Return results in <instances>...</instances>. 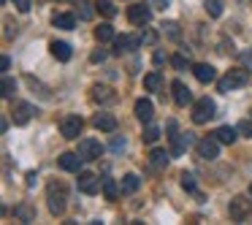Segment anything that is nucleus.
Returning a JSON list of instances; mask_svg holds the SVG:
<instances>
[{"instance_id":"1","label":"nucleus","mask_w":252,"mask_h":225,"mask_svg":"<svg viewBox=\"0 0 252 225\" xmlns=\"http://www.w3.org/2000/svg\"><path fill=\"white\" fill-rule=\"evenodd\" d=\"M46 201H49V212L52 214H63L65 212V201H68V193L63 182H52L46 187Z\"/></svg>"},{"instance_id":"2","label":"nucleus","mask_w":252,"mask_h":225,"mask_svg":"<svg viewBox=\"0 0 252 225\" xmlns=\"http://www.w3.org/2000/svg\"><path fill=\"white\" fill-rule=\"evenodd\" d=\"M168 133H171V136H168L171 138V155H182L190 144H198L192 133H179V125H176L174 120L168 122Z\"/></svg>"},{"instance_id":"3","label":"nucleus","mask_w":252,"mask_h":225,"mask_svg":"<svg viewBox=\"0 0 252 225\" xmlns=\"http://www.w3.org/2000/svg\"><path fill=\"white\" fill-rule=\"evenodd\" d=\"M247 71L244 68H233V71H228L222 79H220V93H230V90H239L247 84Z\"/></svg>"},{"instance_id":"4","label":"nucleus","mask_w":252,"mask_h":225,"mask_svg":"<svg viewBox=\"0 0 252 225\" xmlns=\"http://www.w3.org/2000/svg\"><path fill=\"white\" fill-rule=\"evenodd\" d=\"M214 111H217V106H214L212 98H201L192 103V122L195 125H203V122H209L214 117Z\"/></svg>"},{"instance_id":"5","label":"nucleus","mask_w":252,"mask_h":225,"mask_svg":"<svg viewBox=\"0 0 252 225\" xmlns=\"http://www.w3.org/2000/svg\"><path fill=\"white\" fill-rule=\"evenodd\" d=\"M228 214H230V220H233V223H244V220L252 214V201H250V198L236 195L233 201L228 203Z\"/></svg>"},{"instance_id":"6","label":"nucleus","mask_w":252,"mask_h":225,"mask_svg":"<svg viewBox=\"0 0 252 225\" xmlns=\"http://www.w3.org/2000/svg\"><path fill=\"white\" fill-rule=\"evenodd\" d=\"M195 152H198V158H203V160H214V158H220V141H217V136L198 138Z\"/></svg>"},{"instance_id":"7","label":"nucleus","mask_w":252,"mask_h":225,"mask_svg":"<svg viewBox=\"0 0 252 225\" xmlns=\"http://www.w3.org/2000/svg\"><path fill=\"white\" fill-rule=\"evenodd\" d=\"M82 128H84V122H82V117H79V114H65V117H63V122H60L63 138H79Z\"/></svg>"},{"instance_id":"8","label":"nucleus","mask_w":252,"mask_h":225,"mask_svg":"<svg viewBox=\"0 0 252 225\" xmlns=\"http://www.w3.org/2000/svg\"><path fill=\"white\" fill-rule=\"evenodd\" d=\"M76 152L82 155L84 160H98L100 152H103V147H100V141H95V138H82Z\"/></svg>"},{"instance_id":"9","label":"nucleus","mask_w":252,"mask_h":225,"mask_svg":"<svg viewBox=\"0 0 252 225\" xmlns=\"http://www.w3.org/2000/svg\"><path fill=\"white\" fill-rule=\"evenodd\" d=\"M127 19H130L133 25H147L149 19H152V6H144V3H138V6H130L127 8Z\"/></svg>"},{"instance_id":"10","label":"nucleus","mask_w":252,"mask_h":225,"mask_svg":"<svg viewBox=\"0 0 252 225\" xmlns=\"http://www.w3.org/2000/svg\"><path fill=\"white\" fill-rule=\"evenodd\" d=\"M57 163H60V168L71 171V174H79V171H82L84 158H82L79 152H63L60 158H57Z\"/></svg>"},{"instance_id":"11","label":"nucleus","mask_w":252,"mask_h":225,"mask_svg":"<svg viewBox=\"0 0 252 225\" xmlns=\"http://www.w3.org/2000/svg\"><path fill=\"white\" fill-rule=\"evenodd\" d=\"M79 190L84 193V195H95V193L100 190V182H98V176L95 174H87V171H82V174H79Z\"/></svg>"},{"instance_id":"12","label":"nucleus","mask_w":252,"mask_h":225,"mask_svg":"<svg viewBox=\"0 0 252 225\" xmlns=\"http://www.w3.org/2000/svg\"><path fill=\"white\" fill-rule=\"evenodd\" d=\"M136 117L138 120L144 122V125H149V122H152V117H155V106H152V100H147V98H138L136 100Z\"/></svg>"},{"instance_id":"13","label":"nucleus","mask_w":252,"mask_h":225,"mask_svg":"<svg viewBox=\"0 0 252 225\" xmlns=\"http://www.w3.org/2000/svg\"><path fill=\"white\" fill-rule=\"evenodd\" d=\"M33 114H35L33 103H17L14 106V122H17V125H28V122L33 120Z\"/></svg>"},{"instance_id":"14","label":"nucleus","mask_w":252,"mask_h":225,"mask_svg":"<svg viewBox=\"0 0 252 225\" xmlns=\"http://www.w3.org/2000/svg\"><path fill=\"white\" fill-rule=\"evenodd\" d=\"M171 90H174L176 106H187L192 100V93H190V87H187L185 82H174V84H171Z\"/></svg>"},{"instance_id":"15","label":"nucleus","mask_w":252,"mask_h":225,"mask_svg":"<svg viewBox=\"0 0 252 225\" xmlns=\"http://www.w3.org/2000/svg\"><path fill=\"white\" fill-rule=\"evenodd\" d=\"M192 73H195V79L201 84H209L217 79V73H214V68L209 65V63H198V65H192Z\"/></svg>"},{"instance_id":"16","label":"nucleus","mask_w":252,"mask_h":225,"mask_svg":"<svg viewBox=\"0 0 252 225\" xmlns=\"http://www.w3.org/2000/svg\"><path fill=\"white\" fill-rule=\"evenodd\" d=\"M141 44V38H133V35H122V38H114V55H122V52H133Z\"/></svg>"},{"instance_id":"17","label":"nucleus","mask_w":252,"mask_h":225,"mask_svg":"<svg viewBox=\"0 0 252 225\" xmlns=\"http://www.w3.org/2000/svg\"><path fill=\"white\" fill-rule=\"evenodd\" d=\"M93 125L98 128V130L111 133V130H117V117H114V114H95Z\"/></svg>"},{"instance_id":"18","label":"nucleus","mask_w":252,"mask_h":225,"mask_svg":"<svg viewBox=\"0 0 252 225\" xmlns=\"http://www.w3.org/2000/svg\"><path fill=\"white\" fill-rule=\"evenodd\" d=\"M49 49H52V55H55L60 63H68V60H71V55H73V52H71V46H68L65 41H52V44H49Z\"/></svg>"},{"instance_id":"19","label":"nucleus","mask_w":252,"mask_h":225,"mask_svg":"<svg viewBox=\"0 0 252 225\" xmlns=\"http://www.w3.org/2000/svg\"><path fill=\"white\" fill-rule=\"evenodd\" d=\"M93 100H98V103H111V100H114V93H111V87H106V84H95Z\"/></svg>"},{"instance_id":"20","label":"nucleus","mask_w":252,"mask_h":225,"mask_svg":"<svg viewBox=\"0 0 252 225\" xmlns=\"http://www.w3.org/2000/svg\"><path fill=\"white\" fill-rule=\"evenodd\" d=\"M236 133H239V128H230V125H222L214 130V136H217L220 144H233L236 141Z\"/></svg>"},{"instance_id":"21","label":"nucleus","mask_w":252,"mask_h":225,"mask_svg":"<svg viewBox=\"0 0 252 225\" xmlns=\"http://www.w3.org/2000/svg\"><path fill=\"white\" fill-rule=\"evenodd\" d=\"M52 25L60 28V30H73L76 17H73V14H55V17H52Z\"/></svg>"},{"instance_id":"22","label":"nucleus","mask_w":252,"mask_h":225,"mask_svg":"<svg viewBox=\"0 0 252 225\" xmlns=\"http://www.w3.org/2000/svg\"><path fill=\"white\" fill-rule=\"evenodd\" d=\"M160 87H163V76H160L158 71H152V73L144 76V90H147V93H158Z\"/></svg>"},{"instance_id":"23","label":"nucleus","mask_w":252,"mask_h":225,"mask_svg":"<svg viewBox=\"0 0 252 225\" xmlns=\"http://www.w3.org/2000/svg\"><path fill=\"white\" fill-rule=\"evenodd\" d=\"M149 163H152L155 168H165V165H168V152H165V149H152V152H149Z\"/></svg>"},{"instance_id":"24","label":"nucleus","mask_w":252,"mask_h":225,"mask_svg":"<svg viewBox=\"0 0 252 225\" xmlns=\"http://www.w3.org/2000/svg\"><path fill=\"white\" fill-rule=\"evenodd\" d=\"M138 187H141V179H138L136 174H125V176H122V193L130 195V193L138 190Z\"/></svg>"},{"instance_id":"25","label":"nucleus","mask_w":252,"mask_h":225,"mask_svg":"<svg viewBox=\"0 0 252 225\" xmlns=\"http://www.w3.org/2000/svg\"><path fill=\"white\" fill-rule=\"evenodd\" d=\"M103 195L109 198V201H117V198H120V187H117L114 179H103Z\"/></svg>"},{"instance_id":"26","label":"nucleus","mask_w":252,"mask_h":225,"mask_svg":"<svg viewBox=\"0 0 252 225\" xmlns=\"http://www.w3.org/2000/svg\"><path fill=\"white\" fill-rule=\"evenodd\" d=\"M95 8H98V11L103 14V17H109V19L117 14V6L111 3V0H98V3H95Z\"/></svg>"},{"instance_id":"27","label":"nucleus","mask_w":252,"mask_h":225,"mask_svg":"<svg viewBox=\"0 0 252 225\" xmlns=\"http://www.w3.org/2000/svg\"><path fill=\"white\" fill-rule=\"evenodd\" d=\"M95 38L103 44V41H111L114 38V28L111 25H100V28H95Z\"/></svg>"},{"instance_id":"28","label":"nucleus","mask_w":252,"mask_h":225,"mask_svg":"<svg viewBox=\"0 0 252 225\" xmlns=\"http://www.w3.org/2000/svg\"><path fill=\"white\" fill-rule=\"evenodd\" d=\"M141 138H144V141H147V144H155V141H158V138H160V128L149 122V125L144 128V136H141Z\"/></svg>"},{"instance_id":"29","label":"nucleus","mask_w":252,"mask_h":225,"mask_svg":"<svg viewBox=\"0 0 252 225\" xmlns=\"http://www.w3.org/2000/svg\"><path fill=\"white\" fill-rule=\"evenodd\" d=\"M76 11H79V17H82V19H93V14H95L87 0H76Z\"/></svg>"},{"instance_id":"30","label":"nucleus","mask_w":252,"mask_h":225,"mask_svg":"<svg viewBox=\"0 0 252 225\" xmlns=\"http://www.w3.org/2000/svg\"><path fill=\"white\" fill-rule=\"evenodd\" d=\"M206 11H209V17H222V0H206Z\"/></svg>"},{"instance_id":"31","label":"nucleus","mask_w":252,"mask_h":225,"mask_svg":"<svg viewBox=\"0 0 252 225\" xmlns=\"http://www.w3.org/2000/svg\"><path fill=\"white\" fill-rule=\"evenodd\" d=\"M14 214H17L19 220H25V223H30V220L35 217V212H30L28 206H17V209H14Z\"/></svg>"},{"instance_id":"32","label":"nucleus","mask_w":252,"mask_h":225,"mask_svg":"<svg viewBox=\"0 0 252 225\" xmlns=\"http://www.w3.org/2000/svg\"><path fill=\"white\" fill-rule=\"evenodd\" d=\"M14 90H17V82H14V79H3V98H11L14 95Z\"/></svg>"},{"instance_id":"33","label":"nucleus","mask_w":252,"mask_h":225,"mask_svg":"<svg viewBox=\"0 0 252 225\" xmlns=\"http://www.w3.org/2000/svg\"><path fill=\"white\" fill-rule=\"evenodd\" d=\"M182 187H185L187 193H195V176H192V174H182Z\"/></svg>"},{"instance_id":"34","label":"nucleus","mask_w":252,"mask_h":225,"mask_svg":"<svg viewBox=\"0 0 252 225\" xmlns=\"http://www.w3.org/2000/svg\"><path fill=\"white\" fill-rule=\"evenodd\" d=\"M236 128H239V133H241V136L252 138V122H250V120H241V122H239V125H236Z\"/></svg>"},{"instance_id":"35","label":"nucleus","mask_w":252,"mask_h":225,"mask_svg":"<svg viewBox=\"0 0 252 225\" xmlns=\"http://www.w3.org/2000/svg\"><path fill=\"white\" fill-rule=\"evenodd\" d=\"M171 65H174L176 71H187V60H185L182 55H174V57H171Z\"/></svg>"},{"instance_id":"36","label":"nucleus","mask_w":252,"mask_h":225,"mask_svg":"<svg viewBox=\"0 0 252 225\" xmlns=\"http://www.w3.org/2000/svg\"><path fill=\"white\" fill-rule=\"evenodd\" d=\"M163 28L168 30L171 38H179V25H176V22H163Z\"/></svg>"},{"instance_id":"37","label":"nucleus","mask_w":252,"mask_h":225,"mask_svg":"<svg viewBox=\"0 0 252 225\" xmlns=\"http://www.w3.org/2000/svg\"><path fill=\"white\" fill-rule=\"evenodd\" d=\"M111 149H114V152H122V149H125V138L114 136V138H111Z\"/></svg>"},{"instance_id":"38","label":"nucleus","mask_w":252,"mask_h":225,"mask_svg":"<svg viewBox=\"0 0 252 225\" xmlns=\"http://www.w3.org/2000/svg\"><path fill=\"white\" fill-rule=\"evenodd\" d=\"M168 3H171V0H149V6L160 8V11H165V8H168Z\"/></svg>"},{"instance_id":"39","label":"nucleus","mask_w":252,"mask_h":225,"mask_svg":"<svg viewBox=\"0 0 252 225\" xmlns=\"http://www.w3.org/2000/svg\"><path fill=\"white\" fill-rule=\"evenodd\" d=\"M30 3H33V0H14V6H17L19 8V11H30Z\"/></svg>"},{"instance_id":"40","label":"nucleus","mask_w":252,"mask_h":225,"mask_svg":"<svg viewBox=\"0 0 252 225\" xmlns=\"http://www.w3.org/2000/svg\"><path fill=\"white\" fill-rule=\"evenodd\" d=\"M241 60H244V65H247V71H252V52H241Z\"/></svg>"},{"instance_id":"41","label":"nucleus","mask_w":252,"mask_h":225,"mask_svg":"<svg viewBox=\"0 0 252 225\" xmlns=\"http://www.w3.org/2000/svg\"><path fill=\"white\" fill-rule=\"evenodd\" d=\"M90 60H93V63H103V60H106V52H103V49L93 52V55H90Z\"/></svg>"},{"instance_id":"42","label":"nucleus","mask_w":252,"mask_h":225,"mask_svg":"<svg viewBox=\"0 0 252 225\" xmlns=\"http://www.w3.org/2000/svg\"><path fill=\"white\" fill-rule=\"evenodd\" d=\"M141 41H144V44H155V33H152V30H147V33L141 35Z\"/></svg>"},{"instance_id":"43","label":"nucleus","mask_w":252,"mask_h":225,"mask_svg":"<svg viewBox=\"0 0 252 225\" xmlns=\"http://www.w3.org/2000/svg\"><path fill=\"white\" fill-rule=\"evenodd\" d=\"M165 60V55H163V52H155V63H158V65H160V63H163Z\"/></svg>"},{"instance_id":"44","label":"nucleus","mask_w":252,"mask_h":225,"mask_svg":"<svg viewBox=\"0 0 252 225\" xmlns=\"http://www.w3.org/2000/svg\"><path fill=\"white\" fill-rule=\"evenodd\" d=\"M250 195H252V185H250Z\"/></svg>"}]
</instances>
